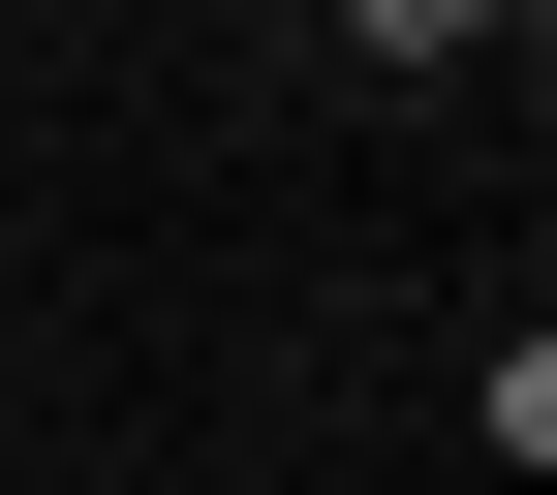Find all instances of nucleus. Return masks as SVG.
I'll return each mask as SVG.
<instances>
[{
	"label": "nucleus",
	"instance_id": "f03ea898",
	"mask_svg": "<svg viewBox=\"0 0 557 495\" xmlns=\"http://www.w3.org/2000/svg\"><path fill=\"white\" fill-rule=\"evenodd\" d=\"M496 32H557V0H496Z\"/></svg>",
	"mask_w": 557,
	"mask_h": 495
},
{
	"label": "nucleus",
	"instance_id": "f257e3e1",
	"mask_svg": "<svg viewBox=\"0 0 557 495\" xmlns=\"http://www.w3.org/2000/svg\"><path fill=\"white\" fill-rule=\"evenodd\" d=\"M341 32H372V62H465V32H496V0H341Z\"/></svg>",
	"mask_w": 557,
	"mask_h": 495
}]
</instances>
